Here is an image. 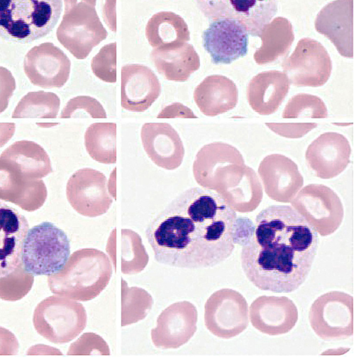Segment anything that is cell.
Instances as JSON below:
<instances>
[{
  "instance_id": "obj_1",
  "label": "cell",
  "mask_w": 361,
  "mask_h": 363,
  "mask_svg": "<svg viewBox=\"0 0 361 363\" xmlns=\"http://www.w3.org/2000/svg\"><path fill=\"white\" fill-rule=\"evenodd\" d=\"M240 225L236 211L218 193L194 187L159 213L145 234L157 262L206 269L230 257L238 242Z\"/></svg>"
},
{
  "instance_id": "obj_2",
  "label": "cell",
  "mask_w": 361,
  "mask_h": 363,
  "mask_svg": "<svg viewBox=\"0 0 361 363\" xmlns=\"http://www.w3.org/2000/svg\"><path fill=\"white\" fill-rule=\"evenodd\" d=\"M318 245V232L293 206L271 205L257 215L243 242L241 267L257 289L291 293L306 280Z\"/></svg>"
},
{
  "instance_id": "obj_3",
  "label": "cell",
  "mask_w": 361,
  "mask_h": 363,
  "mask_svg": "<svg viewBox=\"0 0 361 363\" xmlns=\"http://www.w3.org/2000/svg\"><path fill=\"white\" fill-rule=\"evenodd\" d=\"M196 182L222 196L240 213L253 211L262 201L263 192L255 171L245 164L235 147L223 142L203 146L193 164Z\"/></svg>"
},
{
  "instance_id": "obj_4",
  "label": "cell",
  "mask_w": 361,
  "mask_h": 363,
  "mask_svg": "<svg viewBox=\"0 0 361 363\" xmlns=\"http://www.w3.org/2000/svg\"><path fill=\"white\" fill-rule=\"evenodd\" d=\"M111 276L107 255L97 249L83 248L74 252L58 273L48 276V284L56 295L87 301L101 294Z\"/></svg>"
},
{
  "instance_id": "obj_5",
  "label": "cell",
  "mask_w": 361,
  "mask_h": 363,
  "mask_svg": "<svg viewBox=\"0 0 361 363\" xmlns=\"http://www.w3.org/2000/svg\"><path fill=\"white\" fill-rule=\"evenodd\" d=\"M62 11V0H0V37L31 43L54 28Z\"/></svg>"
},
{
  "instance_id": "obj_6",
  "label": "cell",
  "mask_w": 361,
  "mask_h": 363,
  "mask_svg": "<svg viewBox=\"0 0 361 363\" xmlns=\"http://www.w3.org/2000/svg\"><path fill=\"white\" fill-rule=\"evenodd\" d=\"M70 255V242L64 230L49 221L28 229L21 255L26 272L52 275L65 267Z\"/></svg>"
},
{
  "instance_id": "obj_7",
  "label": "cell",
  "mask_w": 361,
  "mask_h": 363,
  "mask_svg": "<svg viewBox=\"0 0 361 363\" xmlns=\"http://www.w3.org/2000/svg\"><path fill=\"white\" fill-rule=\"evenodd\" d=\"M87 321V315L82 304L60 295L41 301L33 316L37 333L55 344L73 340L85 328Z\"/></svg>"
},
{
  "instance_id": "obj_8",
  "label": "cell",
  "mask_w": 361,
  "mask_h": 363,
  "mask_svg": "<svg viewBox=\"0 0 361 363\" xmlns=\"http://www.w3.org/2000/svg\"><path fill=\"white\" fill-rule=\"evenodd\" d=\"M58 41L75 58L85 59L108 35L94 6L80 2L65 9L56 32Z\"/></svg>"
},
{
  "instance_id": "obj_9",
  "label": "cell",
  "mask_w": 361,
  "mask_h": 363,
  "mask_svg": "<svg viewBox=\"0 0 361 363\" xmlns=\"http://www.w3.org/2000/svg\"><path fill=\"white\" fill-rule=\"evenodd\" d=\"M310 325L326 341L345 340L353 335V298L340 291H331L318 296L309 313Z\"/></svg>"
},
{
  "instance_id": "obj_10",
  "label": "cell",
  "mask_w": 361,
  "mask_h": 363,
  "mask_svg": "<svg viewBox=\"0 0 361 363\" xmlns=\"http://www.w3.org/2000/svg\"><path fill=\"white\" fill-rule=\"evenodd\" d=\"M249 306L238 291L223 288L213 292L204 305V324L213 335L228 340L238 336L248 326Z\"/></svg>"
},
{
  "instance_id": "obj_11",
  "label": "cell",
  "mask_w": 361,
  "mask_h": 363,
  "mask_svg": "<svg viewBox=\"0 0 361 363\" xmlns=\"http://www.w3.org/2000/svg\"><path fill=\"white\" fill-rule=\"evenodd\" d=\"M211 21L222 18L241 22L249 35L260 37L277 13L279 0H194Z\"/></svg>"
},
{
  "instance_id": "obj_12",
  "label": "cell",
  "mask_w": 361,
  "mask_h": 363,
  "mask_svg": "<svg viewBox=\"0 0 361 363\" xmlns=\"http://www.w3.org/2000/svg\"><path fill=\"white\" fill-rule=\"evenodd\" d=\"M290 203L322 236L333 233L343 221L344 211L340 199L323 184L304 186Z\"/></svg>"
},
{
  "instance_id": "obj_13",
  "label": "cell",
  "mask_w": 361,
  "mask_h": 363,
  "mask_svg": "<svg viewBox=\"0 0 361 363\" xmlns=\"http://www.w3.org/2000/svg\"><path fill=\"white\" fill-rule=\"evenodd\" d=\"M66 195L74 210L87 217L104 214L113 203L108 193L106 177L91 168L78 169L70 177Z\"/></svg>"
},
{
  "instance_id": "obj_14",
  "label": "cell",
  "mask_w": 361,
  "mask_h": 363,
  "mask_svg": "<svg viewBox=\"0 0 361 363\" xmlns=\"http://www.w3.org/2000/svg\"><path fill=\"white\" fill-rule=\"evenodd\" d=\"M202 43L213 64L229 65L247 55L249 33L237 20L218 19L204 30Z\"/></svg>"
},
{
  "instance_id": "obj_15",
  "label": "cell",
  "mask_w": 361,
  "mask_h": 363,
  "mask_svg": "<svg viewBox=\"0 0 361 363\" xmlns=\"http://www.w3.org/2000/svg\"><path fill=\"white\" fill-rule=\"evenodd\" d=\"M71 62L68 57L52 43L32 48L23 61L24 72L30 82L42 88H60L69 79Z\"/></svg>"
},
{
  "instance_id": "obj_16",
  "label": "cell",
  "mask_w": 361,
  "mask_h": 363,
  "mask_svg": "<svg viewBox=\"0 0 361 363\" xmlns=\"http://www.w3.org/2000/svg\"><path fill=\"white\" fill-rule=\"evenodd\" d=\"M198 312L187 301L174 303L159 315L151 340L157 348L177 349L188 342L197 329Z\"/></svg>"
},
{
  "instance_id": "obj_17",
  "label": "cell",
  "mask_w": 361,
  "mask_h": 363,
  "mask_svg": "<svg viewBox=\"0 0 361 363\" xmlns=\"http://www.w3.org/2000/svg\"><path fill=\"white\" fill-rule=\"evenodd\" d=\"M351 147L342 134L327 132L320 135L307 147L306 160L314 174L323 179L342 173L350 162Z\"/></svg>"
},
{
  "instance_id": "obj_18",
  "label": "cell",
  "mask_w": 361,
  "mask_h": 363,
  "mask_svg": "<svg viewBox=\"0 0 361 363\" xmlns=\"http://www.w3.org/2000/svg\"><path fill=\"white\" fill-rule=\"evenodd\" d=\"M299 318L294 301L284 296H260L249 308V319L252 325L260 333L281 335L291 331Z\"/></svg>"
},
{
  "instance_id": "obj_19",
  "label": "cell",
  "mask_w": 361,
  "mask_h": 363,
  "mask_svg": "<svg viewBox=\"0 0 361 363\" xmlns=\"http://www.w3.org/2000/svg\"><path fill=\"white\" fill-rule=\"evenodd\" d=\"M258 174L266 194L278 202H291L304 184L296 164L281 154L266 156L259 165Z\"/></svg>"
},
{
  "instance_id": "obj_20",
  "label": "cell",
  "mask_w": 361,
  "mask_h": 363,
  "mask_svg": "<svg viewBox=\"0 0 361 363\" xmlns=\"http://www.w3.org/2000/svg\"><path fill=\"white\" fill-rule=\"evenodd\" d=\"M47 196V188L41 179L25 178L11 161L0 156V200L33 212L43 206Z\"/></svg>"
},
{
  "instance_id": "obj_21",
  "label": "cell",
  "mask_w": 361,
  "mask_h": 363,
  "mask_svg": "<svg viewBox=\"0 0 361 363\" xmlns=\"http://www.w3.org/2000/svg\"><path fill=\"white\" fill-rule=\"evenodd\" d=\"M161 85L148 67L129 64L121 69V105L130 111L143 112L156 101Z\"/></svg>"
},
{
  "instance_id": "obj_22",
  "label": "cell",
  "mask_w": 361,
  "mask_h": 363,
  "mask_svg": "<svg viewBox=\"0 0 361 363\" xmlns=\"http://www.w3.org/2000/svg\"><path fill=\"white\" fill-rule=\"evenodd\" d=\"M143 148L149 158L158 167L173 170L183 160L184 148L173 127L167 123H146L140 132Z\"/></svg>"
},
{
  "instance_id": "obj_23",
  "label": "cell",
  "mask_w": 361,
  "mask_h": 363,
  "mask_svg": "<svg viewBox=\"0 0 361 363\" xmlns=\"http://www.w3.org/2000/svg\"><path fill=\"white\" fill-rule=\"evenodd\" d=\"M28 229L23 214L0 201V278L13 272L21 264Z\"/></svg>"
},
{
  "instance_id": "obj_24",
  "label": "cell",
  "mask_w": 361,
  "mask_h": 363,
  "mask_svg": "<svg viewBox=\"0 0 361 363\" xmlns=\"http://www.w3.org/2000/svg\"><path fill=\"white\" fill-rule=\"evenodd\" d=\"M289 90V81L285 74L276 70L264 72L249 82L247 99L254 111L268 116L277 111Z\"/></svg>"
},
{
  "instance_id": "obj_25",
  "label": "cell",
  "mask_w": 361,
  "mask_h": 363,
  "mask_svg": "<svg viewBox=\"0 0 361 363\" xmlns=\"http://www.w3.org/2000/svg\"><path fill=\"white\" fill-rule=\"evenodd\" d=\"M194 99L203 114L216 116L235 107L238 91L231 79L214 74L206 77L195 88Z\"/></svg>"
},
{
  "instance_id": "obj_26",
  "label": "cell",
  "mask_w": 361,
  "mask_h": 363,
  "mask_svg": "<svg viewBox=\"0 0 361 363\" xmlns=\"http://www.w3.org/2000/svg\"><path fill=\"white\" fill-rule=\"evenodd\" d=\"M150 59L160 74L174 82L187 81L200 67L197 52L192 45L186 43L154 48Z\"/></svg>"
},
{
  "instance_id": "obj_27",
  "label": "cell",
  "mask_w": 361,
  "mask_h": 363,
  "mask_svg": "<svg viewBox=\"0 0 361 363\" xmlns=\"http://www.w3.org/2000/svg\"><path fill=\"white\" fill-rule=\"evenodd\" d=\"M1 157L11 161L28 179H40L52 172L46 151L33 141H16L4 150Z\"/></svg>"
},
{
  "instance_id": "obj_28",
  "label": "cell",
  "mask_w": 361,
  "mask_h": 363,
  "mask_svg": "<svg viewBox=\"0 0 361 363\" xmlns=\"http://www.w3.org/2000/svg\"><path fill=\"white\" fill-rule=\"evenodd\" d=\"M145 36L154 48L169 47L190 40V33L185 21L172 11L154 14L145 28Z\"/></svg>"
},
{
  "instance_id": "obj_29",
  "label": "cell",
  "mask_w": 361,
  "mask_h": 363,
  "mask_svg": "<svg viewBox=\"0 0 361 363\" xmlns=\"http://www.w3.org/2000/svg\"><path fill=\"white\" fill-rule=\"evenodd\" d=\"M289 81L296 86L318 87L329 79L331 63L328 58L291 59L283 65Z\"/></svg>"
},
{
  "instance_id": "obj_30",
  "label": "cell",
  "mask_w": 361,
  "mask_h": 363,
  "mask_svg": "<svg viewBox=\"0 0 361 363\" xmlns=\"http://www.w3.org/2000/svg\"><path fill=\"white\" fill-rule=\"evenodd\" d=\"M116 124L115 123H94L84 134V145L89 156L102 164H115Z\"/></svg>"
},
{
  "instance_id": "obj_31",
  "label": "cell",
  "mask_w": 361,
  "mask_h": 363,
  "mask_svg": "<svg viewBox=\"0 0 361 363\" xmlns=\"http://www.w3.org/2000/svg\"><path fill=\"white\" fill-rule=\"evenodd\" d=\"M60 106V99L57 94L44 91H31L18 103L12 118H55Z\"/></svg>"
},
{
  "instance_id": "obj_32",
  "label": "cell",
  "mask_w": 361,
  "mask_h": 363,
  "mask_svg": "<svg viewBox=\"0 0 361 363\" xmlns=\"http://www.w3.org/2000/svg\"><path fill=\"white\" fill-rule=\"evenodd\" d=\"M328 117L327 108L322 99L316 96L299 94L287 102L282 113L283 118Z\"/></svg>"
},
{
  "instance_id": "obj_33",
  "label": "cell",
  "mask_w": 361,
  "mask_h": 363,
  "mask_svg": "<svg viewBox=\"0 0 361 363\" xmlns=\"http://www.w3.org/2000/svg\"><path fill=\"white\" fill-rule=\"evenodd\" d=\"M10 274L0 278V298L7 301L18 300L30 291L33 281L23 282L33 280V277L23 269L21 263Z\"/></svg>"
},
{
  "instance_id": "obj_34",
  "label": "cell",
  "mask_w": 361,
  "mask_h": 363,
  "mask_svg": "<svg viewBox=\"0 0 361 363\" xmlns=\"http://www.w3.org/2000/svg\"><path fill=\"white\" fill-rule=\"evenodd\" d=\"M91 68L94 74L107 83L116 81V43L103 46L91 59Z\"/></svg>"
},
{
  "instance_id": "obj_35",
  "label": "cell",
  "mask_w": 361,
  "mask_h": 363,
  "mask_svg": "<svg viewBox=\"0 0 361 363\" xmlns=\"http://www.w3.org/2000/svg\"><path fill=\"white\" fill-rule=\"evenodd\" d=\"M86 114L93 118L107 117L105 109L96 99L89 96H78L67 103L60 118L86 117Z\"/></svg>"
},
{
  "instance_id": "obj_36",
  "label": "cell",
  "mask_w": 361,
  "mask_h": 363,
  "mask_svg": "<svg viewBox=\"0 0 361 363\" xmlns=\"http://www.w3.org/2000/svg\"><path fill=\"white\" fill-rule=\"evenodd\" d=\"M15 89L16 80L11 71L0 66V113L7 108Z\"/></svg>"
},
{
  "instance_id": "obj_37",
  "label": "cell",
  "mask_w": 361,
  "mask_h": 363,
  "mask_svg": "<svg viewBox=\"0 0 361 363\" xmlns=\"http://www.w3.org/2000/svg\"><path fill=\"white\" fill-rule=\"evenodd\" d=\"M18 349L19 344L13 333L0 326V355H16Z\"/></svg>"
},
{
  "instance_id": "obj_38",
  "label": "cell",
  "mask_w": 361,
  "mask_h": 363,
  "mask_svg": "<svg viewBox=\"0 0 361 363\" xmlns=\"http://www.w3.org/2000/svg\"><path fill=\"white\" fill-rule=\"evenodd\" d=\"M164 118H197L188 107L181 103H174L164 108L157 116Z\"/></svg>"
},
{
  "instance_id": "obj_39",
  "label": "cell",
  "mask_w": 361,
  "mask_h": 363,
  "mask_svg": "<svg viewBox=\"0 0 361 363\" xmlns=\"http://www.w3.org/2000/svg\"><path fill=\"white\" fill-rule=\"evenodd\" d=\"M16 130L13 123H0V147L4 146L13 137Z\"/></svg>"
},
{
  "instance_id": "obj_40",
  "label": "cell",
  "mask_w": 361,
  "mask_h": 363,
  "mask_svg": "<svg viewBox=\"0 0 361 363\" xmlns=\"http://www.w3.org/2000/svg\"><path fill=\"white\" fill-rule=\"evenodd\" d=\"M80 2L86 3L95 7L96 0H64L65 9H67Z\"/></svg>"
},
{
  "instance_id": "obj_41",
  "label": "cell",
  "mask_w": 361,
  "mask_h": 363,
  "mask_svg": "<svg viewBox=\"0 0 361 363\" xmlns=\"http://www.w3.org/2000/svg\"><path fill=\"white\" fill-rule=\"evenodd\" d=\"M38 125H45V127H48L49 128L50 126H52V125H54L55 124H52V123H40V124H38Z\"/></svg>"
}]
</instances>
